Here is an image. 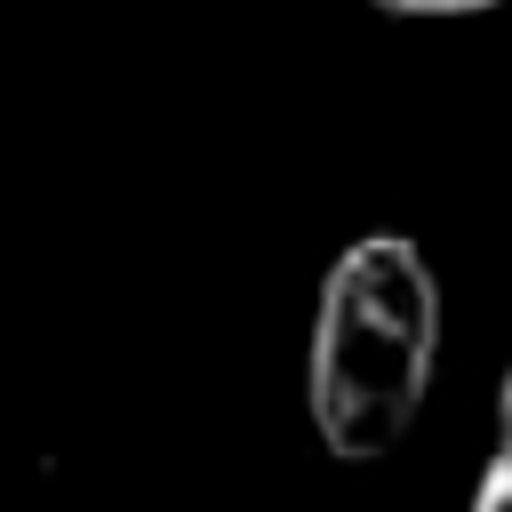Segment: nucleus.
Segmentation results:
<instances>
[{
  "mask_svg": "<svg viewBox=\"0 0 512 512\" xmlns=\"http://www.w3.org/2000/svg\"><path fill=\"white\" fill-rule=\"evenodd\" d=\"M440 360V280L408 232H368L352 240L312 312V352H304V408L328 456L376 464L408 440Z\"/></svg>",
  "mask_w": 512,
  "mask_h": 512,
  "instance_id": "f257e3e1",
  "label": "nucleus"
},
{
  "mask_svg": "<svg viewBox=\"0 0 512 512\" xmlns=\"http://www.w3.org/2000/svg\"><path fill=\"white\" fill-rule=\"evenodd\" d=\"M376 8H392V16H488L496 0H376Z\"/></svg>",
  "mask_w": 512,
  "mask_h": 512,
  "instance_id": "f03ea898",
  "label": "nucleus"
}]
</instances>
